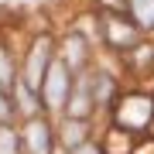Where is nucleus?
I'll use <instances>...</instances> for the list:
<instances>
[{"label":"nucleus","mask_w":154,"mask_h":154,"mask_svg":"<svg viewBox=\"0 0 154 154\" xmlns=\"http://www.w3.org/2000/svg\"><path fill=\"white\" fill-rule=\"evenodd\" d=\"M79 154H99V147H93V144H82V147H79Z\"/></svg>","instance_id":"6"},{"label":"nucleus","mask_w":154,"mask_h":154,"mask_svg":"<svg viewBox=\"0 0 154 154\" xmlns=\"http://www.w3.org/2000/svg\"><path fill=\"white\" fill-rule=\"evenodd\" d=\"M28 144H31V154H48L51 151V130H48V123H41V120L28 123Z\"/></svg>","instance_id":"3"},{"label":"nucleus","mask_w":154,"mask_h":154,"mask_svg":"<svg viewBox=\"0 0 154 154\" xmlns=\"http://www.w3.org/2000/svg\"><path fill=\"white\" fill-rule=\"evenodd\" d=\"M0 154H17V134L0 130Z\"/></svg>","instance_id":"5"},{"label":"nucleus","mask_w":154,"mask_h":154,"mask_svg":"<svg viewBox=\"0 0 154 154\" xmlns=\"http://www.w3.org/2000/svg\"><path fill=\"white\" fill-rule=\"evenodd\" d=\"M45 99H48V106L51 110H58L62 106V99H65V93H69V79H65V65H51L48 69V75H45Z\"/></svg>","instance_id":"2"},{"label":"nucleus","mask_w":154,"mask_h":154,"mask_svg":"<svg viewBox=\"0 0 154 154\" xmlns=\"http://www.w3.org/2000/svg\"><path fill=\"white\" fill-rule=\"evenodd\" d=\"M48 58H51V45L48 41H38L31 51V65H28V89H41L45 86V75H48Z\"/></svg>","instance_id":"1"},{"label":"nucleus","mask_w":154,"mask_h":154,"mask_svg":"<svg viewBox=\"0 0 154 154\" xmlns=\"http://www.w3.org/2000/svg\"><path fill=\"white\" fill-rule=\"evenodd\" d=\"M130 7H134V17H137L140 28L154 24V0H130Z\"/></svg>","instance_id":"4"}]
</instances>
